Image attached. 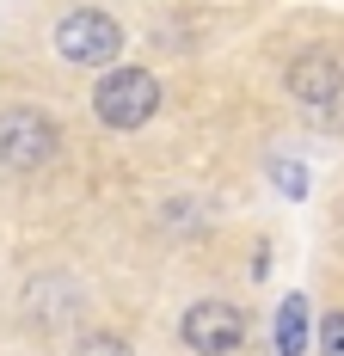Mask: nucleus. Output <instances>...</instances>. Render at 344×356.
I'll use <instances>...</instances> for the list:
<instances>
[{"label": "nucleus", "mask_w": 344, "mask_h": 356, "mask_svg": "<svg viewBox=\"0 0 344 356\" xmlns=\"http://www.w3.org/2000/svg\"><path fill=\"white\" fill-rule=\"evenodd\" d=\"M154 111H160V74L154 68H104V80L93 86V117L117 136L148 129Z\"/></svg>", "instance_id": "f257e3e1"}, {"label": "nucleus", "mask_w": 344, "mask_h": 356, "mask_svg": "<svg viewBox=\"0 0 344 356\" xmlns=\"http://www.w3.org/2000/svg\"><path fill=\"white\" fill-rule=\"evenodd\" d=\"M62 154V123L37 105H6L0 111V166L6 172H43Z\"/></svg>", "instance_id": "f03ea898"}, {"label": "nucleus", "mask_w": 344, "mask_h": 356, "mask_svg": "<svg viewBox=\"0 0 344 356\" xmlns=\"http://www.w3.org/2000/svg\"><path fill=\"white\" fill-rule=\"evenodd\" d=\"M49 37H56V56L74 62V68H111L123 56V25L104 6H74V13H62Z\"/></svg>", "instance_id": "7ed1b4c3"}, {"label": "nucleus", "mask_w": 344, "mask_h": 356, "mask_svg": "<svg viewBox=\"0 0 344 356\" xmlns=\"http://www.w3.org/2000/svg\"><path fill=\"white\" fill-rule=\"evenodd\" d=\"M178 338L197 356H234L246 344V314L234 301H191L178 314Z\"/></svg>", "instance_id": "20e7f679"}, {"label": "nucleus", "mask_w": 344, "mask_h": 356, "mask_svg": "<svg viewBox=\"0 0 344 356\" xmlns=\"http://www.w3.org/2000/svg\"><path fill=\"white\" fill-rule=\"evenodd\" d=\"M283 92H289L295 105H313V111L338 105L344 99V62L332 49H302V56L283 68Z\"/></svg>", "instance_id": "39448f33"}, {"label": "nucleus", "mask_w": 344, "mask_h": 356, "mask_svg": "<svg viewBox=\"0 0 344 356\" xmlns=\"http://www.w3.org/2000/svg\"><path fill=\"white\" fill-rule=\"evenodd\" d=\"M302 350H308V301L289 295L276 307V356H302Z\"/></svg>", "instance_id": "423d86ee"}, {"label": "nucleus", "mask_w": 344, "mask_h": 356, "mask_svg": "<svg viewBox=\"0 0 344 356\" xmlns=\"http://www.w3.org/2000/svg\"><path fill=\"white\" fill-rule=\"evenodd\" d=\"M68 356H130V344H123L117 332H99V325H93V332H80V338H74Z\"/></svg>", "instance_id": "0eeeda50"}, {"label": "nucleus", "mask_w": 344, "mask_h": 356, "mask_svg": "<svg viewBox=\"0 0 344 356\" xmlns=\"http://www.w3.org/2000/svg\"><path fill=\"white\" fill-rule=\"evenodd\" d=\"M320 356H344V307L320 320Z\"/></svg>", "instance_id": "6e6552de"}]
</instances>
